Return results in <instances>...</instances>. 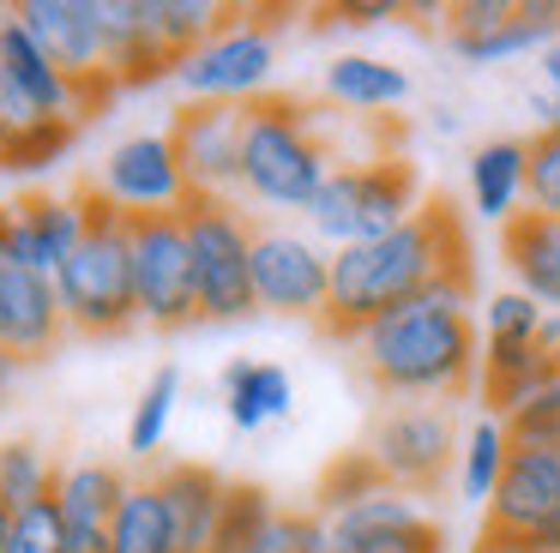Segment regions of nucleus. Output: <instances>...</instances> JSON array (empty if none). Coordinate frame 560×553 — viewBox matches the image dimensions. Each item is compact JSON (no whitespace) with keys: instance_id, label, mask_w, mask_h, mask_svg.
Wrapping results in <instances>:
<instances>
[{"instance_id":"1","label":"nucleus","mask_w":560,"mask_h":553,"mask_svg":"<svg viewBox=\"0 0 560 553\" xmlns=\"http://www.w3.org/2000/svg\"><path fill=\"white\" fill-rule=\"evenodd\" d=\"M464 276H470V240H464L458 211L446 199H428L404 228L331 252V301L319 325L331 337H355L374 319L398 313L404 301L440 283H464Z\"/></svg>"},{"instance_id":"2","label":"nucleus","mask_w":560,"mask_h":553,"mask_svg":"<svg viewBox=\"0 0 560 553\" xmlns=\"http://www.w3.org/2000/svg\"><path fill=\"white\" fill-rule=\"evenodd\" d=\"M350 343H355L362 373L386 397H458V391H470L476 367H482V337H476V319H470V276L404 301L398 313L374 319Z\"/></svg>"},{"instance_id":"3","label":"nucleus","mask_w":560,"mask_h":553,"mask_svg":"<svg viewBox=\"0 0 560 553\" xmlns=\"http://www.w3.org/2000/svg\"><path fill=\"white\" fill-rule=\"evenodd\" d=\"M331 144L319 132V115L295 96H259L247 103L242 132V192L271 211H307L319 187L331 180Z\"/></svg>"},{"instance_id":"4","label":"nucleus","mask_w":560,"mask_h":553,"mask_svg":"<svg viewBox=\"0 0 560 553\" xmlns=\"http://www.w3.org/2000/svg\"><path fill=\"white\" fill-rule=\"evenodd\" d=\"M85 199V240L73 247V259L55 271V295L73 331L85 337H121L127 325H139V289H133V235L127 216L103 199L97 187H79Z\"/></svg>"},{"instance_id":"5","label":"nucleus","mask_w":560,"mask_h":553,"mask_svg":"<svg viewBox=\"0 0 560 553\" xmlns=\"http://www.w3.org/2000/svg\"><path fill=\"white\" fill-rule=\"evenodd\" d=\"M422 211V175L404 156H362V163H338L319 199L307 204V223L331 247H362L392 228H404Z\"/></svg>"},{"instance_id":"6","label":"nucleus","mask_w":560,"mask_h":553,"mask_svg":"<svg viewBox=\"0 0 560 553\" xmlns=\"http://www.w3.org/2000/svg\"><path fill=\"white\" fill-rule=\"evenodd\" d=\"M187 247H194L199 276V319H247L259 313L254 301V235L259 228L242 216L235 199H187L182 211Z\"/></svg>"},{"instance_id":"7","label":"nucleus","mask_w":560,"mask_h":553,"mask_svg":"<svg viewBox=\"0 0 560 553\" xmlns=\"http://www.w3.org/2000/svg\"><path fill=\"white\" fill-rule=\"evenodd\" d=\"M271 67H278V31H271V19H254V12H235V19H223V31L211 36L206 48H194V55L175 67V79H182L187 103H259L271 84Z\"/></svg>"},{"instance_id":"8","label":"nucleus","mask_w":560,"mask_h":553,"mask_svg":"<svg viewBox=\"0 0 560 553\" xmlns=\"http://www.w3.org/2000/svg\"><path fill=\"white\" fill-rule=\"evenodd\" d=\"M133 235V289H139V319L151 331H182L199 319V276H194V247L187 223L175 216H127Z\"/></svg>"},{"instance_id":"9","label":"nucleus","mask_w":560,"mask_h":553,"mask_svg":"<svg viewBox=\"0 0 560 553\" xmlns=\"http://www.w3.org/2000/svg\"><path fill=\"white\" fill-rule=\"evenodd\" d=\"M452 457H458V433H452V415L440 403H398L368 433V463L398 493L440 487Z\"/></svg>"},{"instance_id":"10","label":"nucleus","mask_w":560,"mask_h":553,"mask_svg":"<svg viewBox=\"0 0 560 553\" xmlns=\"http://www.w3.org/2000/svg\"><path fill=\"white\" fill-rule=\"evenodd\" d=\"M254 301L290 319H326L331 301V252L295 228H259L254 235Z\"/></svg>"},{"instance_id":"11","label":"nucleus","mask_w":560,"mask_h":553,"mask_svg":"<svg viewBox=\"0 0 560 553\" xmlns=\"http://www.w3.org/2000/svg\"><path fill=\"white\" fill-rule=\"evenodd\" d=\"M326 541L331 553H446L440 523L416 505V493L398 487H374L350 505H331Z\"/></svg>"},{"instance_id":"12","label":"nucleus","mask_w":560,"mask_h":553,"mask_svg":"<svg viewBox=\"0 0 560 553\" xmlns=\"http://www.w3.org/2000/svg\"><path fill=\"white\" fill-rule=\"evenodd\" d=\"M97 192L121 216H175L194 199L182 163H175L170 132H133V139H121L97 168Z\"/></svg>"},{"instance_id":"13","label":"nucleus","mask_w":560,"mask_h":553,"mask_svg":"<svg viewBox=\"0 0 560 553\" xmlns=\"http://www.w3.org/2000/svg\"><path fill=\"white\" fill-rule=\"evenodd\" d=\"M242 132H247V108L235 103H187L170 120L175 163H182L194 199L242 192Z\"/></svg>"},{"instance_id":"14","label":"nucleus","mask_w":560,"mask_h":553,"mask_svg":"<svg viewBox=\"0 0 560 553\" xmlns=\"http://www.w3.org/2000/svg\"><path fill=\"white\" fill-rule=\"evenodd\" d=\"M13 19L31 31V43L55 60L61 72L85 84H109V31H103V0H25Z\"/></svg>"},{"instance_id":"15","label":"nucleus","mask_w":560,"mask_h":553,"mask_svg":"<svg viewBox=\"0 0 560 553\" xmlns=\"http://www.w3.org/2000/svg\"><path fill=\"white\" fill-rule=\"evenodd\" d=\"M67 313L55 295V276L31 271L13 259V240H7V216H0V343L13 361H37L61 343Z\"/></svg>"},{"instance_id":"16","label":"nucleus","mask_w":560,"mask_h":553,"mask_svg":"<svg viewBox=\"0 0 560 553\" xmlns=\"http://www.w3.org/2000/svg\"><path fill=\"white\" fill-rule=\"evenodd\" d=\"M0 216H7L13 259L43 271V276H55L73 259V247L85 240V223H91L79 192H25V199L0 204Z\"/></svg>"},{"instance_id":"17","label":"nucleus","mask_w":560,"mask_h":553,"mask_svg":"<svg viewBox=\"0 0 560 553\" xmlns=\"http://www.w3.org/2000/svg\"><path fill=\"white\" fill-rule=\"evenodd\" d=\"M0 72H7L49 120H61V127H79V120L109 96V84H85V79H73V72L55 67V60L31 43V31L19 19L0 24Z\"/></svg>"},{"instance_id":"18","label":"nucleus","mask_w":560,"mask_h":553,"mask_svg":"<svg viewBox=\"0 0 560 553\" xmlns=\"http://www.w3.org/2000/svg\"><path fill=\"white\" fill-rule=\"evenodd\" d=\"M555 511H560V445H512L506 475L488 499V529L536 541Z\"/></svg>"},{"instance_id":"19","label":"nucleus","mask_w":560,"mask_h":553,"mask_svg":"<svg viewBox=\"0 0 560 553\" xmlns=\"http://www.w3.org/2000/svg\"><path fill=\"white\" fill-rule=\"evenodd\" d=\"M500 259H506L518 295H530L542 313H560V216L518 211L500 228Z\"/></svg>"},{"instance_id":"20","label":"nucleus","mask_w":560,"mask_h":553,"mask_svg":"<svg viewBox=\"0 0 560 553\" xmlns=\"http://www.w3.org/2000/svg\"><path fill=\"white\" fill-rule=\"evenodd\" d=\"M127 481L115 475L109 463H79L61 475V523H67V553H109V523L115 505H121Z\"/></svg>"},{"instance_id":"21","label":"nucleus","mask_w":560,"mask_h":553,"mask_svg":"<svg viewBox=\"0 0 560 553\" xmlns=\"http://www.w3.org/2000/svg\"><path fill=\"white\" fill-rule=\"evenodd\" d=\"M158 493L175 517V536H182V553H211L218 541V517L223 499H230V481L206 463H170L158 475Z\"/></svg>"},{"instance_id":"22","label":"nucleus","mask_w":560,"mask_h":553,"mask_svg":"<svg viewBox=\"0 0 560 553\" xmlns=\"http://www.w3.org/2000/svg\"><path fill=\"white\" fill-rule=\"evenodd\" d=\"M73 132H79V127H61V120H49L25 91H19L13 79H7V72H0V168L25 175V168L55 163V156L73 144Z\"/></svg>"},{"instance_id":"23","label":"nucleus","mask_w":560,"mask_h":553,"mask_svg":"<svg viewBox=\"0 0 560 553\" xmlns=\"http://www.w3.org/2000/svg\"><path fill=\"white\" fill-rule=\"evenodd\" d=\"M530 199V139H488L470 151V204L506 228Z\"/></svg>"},{"instance_id":"24","label":"nucleus","mask_w":560,"mask_h":553,"mask_svg":"<svg viewBox=\"0 0 560 553\" xmlns=\"http://www.w3.org/2000/svg\"><path fill=\"white\" fill-rule=\"evenodd\" d=\"M295 403V385L278 361H230L223 367V409L235 433H259L266 421H283Z\"/></svg>"},{"instance_id":"25","label":"nucleus","mask_w":560,"mask_h":553,"mask_svg":"<svg viewBox=\"0 0 560 553\" xmlns=\"http://www.w3.org/2000/svg\"><path fill=\"white\" fill-rule=\"evenodd\" d=\"M326 96L338 108H350V115H380V108H398L404 96H410V79H404V67H392V60L380 55H338L326 60Z\"/></svg>"},{"instance_id":"26","label":"nucleus","mask_w":560,"mask_h":553,"mask_svg":"<svg viewBox=\"0 0 560 553\" xmlns=\"http://www.w3.org/2000/svg\"><path fill=\"white\" fill-rule=\"evenodd\" d=\"M548 43H560V7L555 0H524L506 24H494V31L452 36V48H458L470 67H500V60H518V55L548 48Z\"/></svg>"},{"instance_id":"27","label":"nucleus","mask_w":560,"mask_h":553,"mask_svg":"<svg viewBox=\"0 0 560 553\" xmlns=\"http://www.w3.org/2000/svg\"><path fill=\"white\" fill-rule=\"evenodd\" d=\"M103 31H109V79L115 84H151L163 72H175V60L145 31V0H103Z\"/></svg>"},{"instance_id":"28","label":"nucleus","mask_w":560,"mask_h":553,"mask_svg":"<svg viewBox=\"0 0 560 553\" xmlns=\"http://www.w3.org/2000/svg\"><path fill=\"white\" fill-rule=\"evenodd\" d=\"M109 553H182V536H175V517L163 505L158 481H127L109 523Z\"/></svg>"},{"instance_id":"29","label":"nucleus","mask_w":560,"mask_h":553,"mask_svg":"<svg viewBox=\"0 0 560 553\" xmlns=\"http://www.w3.org/2000/svg\"><path fill=\"white\" fill-rule=\"evenodd\" d=\"M223 19H230V12L211 7V0H145V31L175 67H182L194 48H206L211 36L223 31Z\"/></svg>"},{"instance_id":"30","label":"nucleus","mask_w":560,"mask_h":553,"mask_svg":"<svg viewBox=\"0 0 560 553\" xmlns=\"http://www.w3.org/2000/svg\"><path fill=\"white\" fill-rule=\"evenodd\" d=\"M506 457H512V433L500 415H482L470 433H464L458 445V493L470 505H488L500 487V475H506Z\"/></svg>"},{"instance_id":"31","label":"nucleus","mask_w":560,"mask_h":553,"mask_svg":"<svg viewBox=\"0 0 560 553\" xmlns=\"http://www.w3.org/2000/svg\"><path fill=\"white\" fill-rule=\"evenodd\" d=\"M55 493H61V475H55L43 445H31V439L0 445V499L13 505V511H31V505L55 499Z\"/></svg>"},{"instance_id":"32","label":"nucleus","mask_w":560,"mask_h":553,"mask_svg":"<svg viewBox=\"0 0 560 553\" xmlns=\"http://www.w3.org/2000/svg\"><path fill=\"white\" fill-rule=\"evenodd\" d=\"M175 403H182V367H158L145 379V391H139V403H133V421H127V451L133 457L163 451Z\"/></svg>"},{"instance_id":"33","label":"nucleus","mask_w":560,"mask_h":553,"mask_svg":"<svg viewBox=\"0 0 560 553\" xmlns=\"http://www.w3.org/2000/svg\"><path fill=\"white\" fill-rule=\"evenodd\" d=\"M271 517H278V505H271L266 487H254V481H230V499H223V517H218V541H211V553H247Z\"/></svg>"},{"instance_id":"34","label":"nucleus","mask_w":560,"mask_h":553,"mask_svg":"<svg viewBox=\"0 0 560 553\" xmlns=\"http://www.w3.org/2000/svg\"><path fill=\"white\" fill-rule=\"evenodd\" d=\"M548 313L536 307L530 295H518V289H500V295H488L482 307V343H506V349H530L536 331H542Z\"/></svg>"},{"instance_id":"35","label":"nucleus","mask_w":560,"mask_h":553,"mask_svg":"<svg viewBox=\"0 0 560 553\" xmlns=\"http://www.w3.org/2000/svg\"><path fill=\"white\" fill-rule=\"evenodd\" d=\"M247 553H331V541H326V517L278 511L266 529H259V541H254Z\"/></svg>"},{"instance_id":"36","label":"nucleus","mask_w":560,"mask_h":553,"mask_svg":"<svg viewBox=\"0 0 560 553\" xmlns=\"http://www.w3.org/2000/svg\"><path fill=\"white\" fill-rule=\"evenodd\" d=\"M506 433H512V445H560V379L542 385L530 403L512 409Z\"/></svg>"},{"instance_id":"37","label":"nucleus","mask_w":560,"mask_h":553,"mask_svg":"<svg viewBox=\"0 0 560 553\" xmlns=\"http://www.w3.org/2000/svg\"><path fill=\"white\" fill-rule=\"evenodd\" d=\"M530 211L560 216V127H536L530 139Z\"/></svg>"},{"instance_id":"38","label":"nucleus","mask_w":560,"mask_h":553,"mask_svg":"<svg viewBox=\"0 0 560 553\" xmlns=\"http://www.w3.org/2000/svg\"><path fill=\"white\" fill-rule=\"evenodd\" d=\"M7 553H67V523H61V505L43 499L31 511L13 517V536H7Z\"/></svg>"},{"instance_id":"39","label":"nucleus","mask_w":560,"mask_h":553,"mask_svg":"<svg viewBox=\"0 0 560 553\" xmlns=\"http://www.w3.org/2000/svg\"><path fill=\"white\" fill-rule=\"evenodd\" d=\"M512 0H458L452 7V36H482V31H494V24H506L512 19Z\"/></svg>"},{"instance_id":"40","label":"nucleus","mask_w":560,"mask_h":553,"mask_svg":"<svg viewBox=\"0 0 560 553\" xmlns=\"http://www.w3.org/2000/svg\"><path fill=\"white\" fill-rule=\"evenodd\" d=\"M386 19H398L392 0H338L331 7V24H350V31H368V24H386Z\"/></svg>"},{"instance_id":"41","label":"nucleus","mask_w":560,"mask_h":553,"mask_svg":"<svg viewBox=\"0 0 560 553\" xmlns=\"http://www.w3.org/2000/svg\"><path fill=\"white\" fill-rule=\"evenodd\" d=\"M536 367H542L548 379H560V313H548L542 331H536Z\"/></svg>"},{"instance_id":"42","label":"nucleus","mask_w":560,"mask_h":553,"mask_svg":"<svg viewBox=\"0 0 560 553\" xmlns=\"http://www.w3.org/2000/svg\"><path fill=\"white\" fill-rule=\"evenodd\" d=\"M476 553H548V548H542V541H530V536H494V529H482Z\"/></svg>"},{"instance_id":"43","label":"nucleus","mask_w":560,"mask_h":553,"mask_svg":"<svg viewBox=\"0 0 560 553\" xmlns=\"http://www.w3.org/2000/svg\"><path fill=\"white\" fill-rule=\"evenodd\" d=\"M542 84L560 96V43H548V48H542Z\"/></svg>"},{"instance_id":"44","label":"nucleus","mask_w":560,"mask_h":553,"mask_svg":"<svg viewBox=\"0 0 560 553\" xmlns=\"http://www.w3.org/2000/svg\"><path fill=\"white\" fill-rule=\"evenodd\" d=\"M536 541H542L548 553H560V511H555V517H548V523H542V536H536Z\"/></svg>"},{"instance_id":"45","label":"nucleus","mask_w":560,"mask_h":553,"mask_svg":"<svg viewBox=\"0 0 560 553\" xmlns=\"http://www.w3.org/2000/svg\"><path fill=\"white\" fill-rule=\"evenodd\" d=\"M13 517H19V511H13L7 499H0V553H7V536H13Z\"/></svg>"},{"instance_id":"46","label":"nucleus","mask_w":560,"mask_h":553,"mask_svg":"<svg viewBox=\"0 0 560 553\" xmlns=\"http://www.w3.org/2000/svg\"><path fill=\"white\" fill-rule=\"evenodd\" d=\"M13 367H19V361L7 355V343H0V385H7V373H13Z\"/></svg>"},{"instance_id":"47","label":"nucleus","mask_w":560,"mask_h":553,"mask_svg":"<svg viewBox=\"0 0 560 553\" xmlns=\"http://www.w3.org/2000/svg\"><path fill=\"white\" fill-rule=\"evenodd\" d=\"M0 24H7V19H0Z\"/></svg>"}]
</instances>
